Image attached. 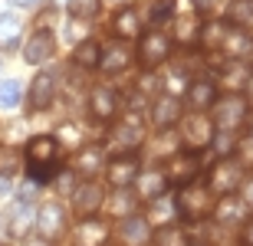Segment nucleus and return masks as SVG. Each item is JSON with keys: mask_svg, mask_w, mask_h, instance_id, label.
Masks as SVG:
<instances>
[{"mask_svg": "<svg viewBox=\"0 0 253 246\" xmlns=\"http://www.w3.org/2000/svg\"><path fill=\"white\" fill-rule=\"evenodd\" d=\"M131 66V46L125 43V39H119V43H109V46H102V59H99V69H105V72H125V69Z\"/></svg>", "mask_w": 253, "mask_h": 246, "instance_id": "obj_17", "label": "nucleus"}, {"mask_svg": "<svg viewBox=\"0 0 253 246\" xmlns=\"http://www.w3.org/2000/svg\"><path fill=\"white\" fill-rule=\"evenodd\" d=\"M171 213H174V204H171V200H165V194H161V197H155L151 200V210H148V223H158V227H165V223H168L171 220Z\"/></svg>", "mask_w": 253, "mask_h": 246, "instance_id": "obj_35", "label": "nucleus"}, {"mask_svg": "<svg viewBox=\"0 0 253 246\" xmlns=\"http://www.w3.org/2000/svg\"><path fill=\"white\" fill-rule=\"evenodd\" d=\"M201 27H204V20L191 13V17H174V36L171 43H184V46H194L201 43Z\"/></svg>", "mask_w": 253, "mask_h": 246, "instance_id": "obj_24", "label": "nucleus"}, {"mask_svg": "<svg viewBox=\"0 0 253 246\" xmlns=\"http://www.w3.org/2000/svg\"><path fill=\"white\" fill-rule=\"evenodd\" d=\"M99 10H102V0H69V3H66V13L73 20H83V23L99 17Z\"/></svg>", "mask_w": 253, "mask_h": 246, "instance_id": "obj_31", "label": "nucleus"}, {"mask_svg": "<svg viewBox=\"0 0 253 246\" xmlns=\"http://www.w3.org/2000/svg\"><path fill=\"white\" fill-rule=\"evenodd\" d=\"M10 3H13V7H37L40 0H10Z\"/></svg>", "mask_w": 253, "mask_h": 246, "instance_id": "obj_42", "label": "nucleus"}, {"mask_svg": "<svg viewBox=\"0 0 253 246\" xmlns=\"http://www.w3.org/2000/svg\"><path fill=\"white\" fill-rule=\"evenodd\" d=\"M227 23L230 27H253V0H230V10H227Z\"/></svg>", "mask_w": 253, "mask_h": 246, "instance_id": "obj_30", "label": "nucleus"}, {"mask_svg": "<svg viewBox=\"0 0 253 246\" xmlns=\"http://www.w3.org/2000/svg\"><path fill=\"white\" fill-rule=\"evenodd\" d=\"M0 240H3V223H0Z\"/></svg>", "mask_w": 253, "mask_h": 246, "instance_id": "obj_44", "label": "nucleus"}, {"mask_svg": "<svg viewBox=\"0 0 253 246\" xmlns=\"http://www.w3.org/2000/svg\"><path fill=\"white\" fill-rule=\"evenodd\" d=\"M178 125H181V138H184V144H188L191 151L211 148V141H214V122H211L204 112H191L188 118H181Z\"/></svg>", "mask_w": 253, "mask_h": 246, "instance_id": "obj_7", "label": "nucleus"}, {"mask_svg": "<svg viewBox=\"0 0 253 246\" xmlns=\"http://www.w3.org/2000/svg\"><path fill=\"white\" fill-rule=\"evenodd\" d=\"M174 210H178L184 220H191V223L207 220L211 213H214V194H211L207 184L191 180V184H184V187L178 190V197H174Z\"/></svg>", "mask_w": 253, "mask_h": 246, "instance_id": "obj_2", "label": "nucleus"}, {"mask_svg": "<svg viewBox=\"0 0 253 246\" xmlns=\"http://www.w3.org/2000/svg\"><path fill=\"white\" fill-rule=\"evenodd\" d=\"M3 194H10V177L0 174V197H3Z\"/></svg>", "mask_w": 253, "mask_h": 246, "instance_id": "obj_41", "label": "nucleus"}, {"mask_svg": "<svg viewBox=\"0 0 253 246\" xmlns=\"http://www.w3.org/2000/svg\"><path fill=\"white\" fill-rule=\"evenodd\" d=\"M247 204H253V184H250V190H247Z\"/></svg>", "mask_w": 253, "mask_h": 246, "instance_id": "obj_43", "label": "nucleus"}, {"mask_svg": "<svg viewBox=\"0 0 253 246\" xmlns=\"http://www.w3.org/2000/svg\"><path fill=\"white\" fill-rule=\"evenodd\" d=\"M119 105H122V95L112 85H95L89 92V112H92L95 122H112L119 115Z\"/></svg>", "mask_w": 253, "mask_h": 246, "instance_id": "obj_13", "label": "nucleus"}, {"mask_svg": "<svg viewBox=\"0 0 253 246\" xmlns=\"http://www.w3.org/2000/svg\"><path fill=\"white\" fill-rule=\"evenodd\" d=\"M201 174V151H174L168 158V168H165V177L168 184H191V180Z\"/></svg>", "mask_w": 253, "mask_h": 246, "instance_id": "obj_10", "label": "nucleus"}, {"mask_svg": "<svg viewBox=\"0 0 253 246\" xmlns=\"http://www.w3.org/2000/svg\"><path fill=\"white\" fill-rule=\"evenodd\" d=\"M0 72H3V59H0Z\"/></svg>", "mask_w": 253, "mask_h": 246, "instance_id": "obj_47", "label": "nucleus"}, {"mask_svg": "<svg viewBox=\"0 0 253 246\" xmlns=\"http://www.w3.org/2000/svg\"><path fill=\"white\" fill-rule=\"evenodd\" d=\"M220 56L227 59H247L253 56V33L250 30H240V27H227L224 39H220Z\"/></svg>", "mask_w": 253, "mask_h": 246, "instance_id": "obj_15", "label": "nucleus"}, {"mask_svg": "<svg viewBox=\"0 0 253 246\" xmlns=\"http://www.w3.org/2000/svg\"><path fill=\"white\" fill-rule=\"evenodd\" d=\"M184 118V102H181L174 92H161L155 95V102H151V125L158 128V132H168L174 125Z\"/></svg>", "mask_w": 253, "mask_h": 246, "instance_id": "obj_9", "label": "nucleus"}, {"mask_svg": "<svg viewBox=\"0 0 253 246\" xmlns=\"http://www.w3.org/2000/svg\"><path fill=\"white\" fill-rule=\"evenodd\" d=\"M217 102V82L214 79H194L188 82V105L194 112H207Z\"/></svg>", "mask_w": 253, "mask_h": 246, "instance_id": "obj_18", "label": "nucleus"}, {"mask_svg": "<svg viewBox=\"0 0 253 246\" xmlns=\"http://www.w3.org/2000/svg\"><path fill=\"white\" fill-rule=\"evenodd\" d=\"M214 213H217L220 223H237V220H244L247 204H244V200H237L234 194H230V197H224L220 204H214Z\"/></svg>", "mask_w": 253, "mask_h": 246, "instance_id": "obj_29", "label": "nucleus"}, {"mask_svg": "<svg viewBox=\"0 0 253 246\" xmlns=\"http://www.w3.org/2000/svg\"><path fill=\"white\" fill-rule=\"evenodd\" d=\"M102 204H105V190L99 180H79L73 187V210L79 217H95Z\"/></svg>", "mask_w": 253, "mask_h": 246, "instance_id": "obj_11", "label": "nucleus"}, {"mask_svg": "<svg viewBox=\"0 0 253 246\" xmlns=\"http://www.w3.org/2000/svg\"><path fill=\"white\" fill-rule=\"evenodd\" d=\"M244 102H247V108H253V72H250V79H247V85H244Z\"/></svg>", "mask_w": 253, "mask_h": 246, "instance_id": "obj_40", "label": "nucleus"}, {"mask_svg": "<svg viewBox=\"0 0 253 246\" xmlns=\"http://www.w3.org/2000/svg\"><path fill=\"white\" fill-rule=\"evenodd\" d=\"M59 171V141L53 135H37L27 141V177L33 184H46Z\"/></svg>", "mask_w": 253, "mask_h": 246, "instance_id": "obj_1", "label": "nucleus"}, {"mask_svg": "<svg viewBox=\"0 0 253 246\" xmlns=\"http://www.w3.org/2000/svg\"><path fill=\"white\" fill-rule=\"evenodd\" d=\"M53 56H56V36H53V30H37L27 39V46H23V59H27L30 66H43Z\"/></svg>", "mask_w": 253, "mask_h": 246, "instance_id": "obj_14", "label": "nucleus"}, {"mask_svg": "<svg viewBox=\"0 0 253 246\" xmlns=\"http://www.w3.org/2000/svg\"><path fill=\"white\" fill-rule=\"evenodd\" d=\"M240 243L244 246H253V217L244 220V230H240Z\"/></svg>", "mask_w": 253, "mask_h": 246, "instance_id": "obj_39", "label": "nucleus"}, {"mask_svg": "<svg viewBox=\"0 0 253 246\" xmlns=\"http://www.w3.org/2000/svg\"><path fill=\"white\" fill-rule=\"evenodd\" d=\"M112 33L119 39H135V36H141V17H138V10L135 7H122L119 13L112 17Z\"/></svg>", "mask_w": 253, "mask_h": 246, "instance_id": "obj_21", "label": "nucleus"}, {"mask_svg": "<svg viewBox=\"0 0 253 246\" xmlns=\"http://www.w3.org/2000/svg\"><path fill=\"white\" fill-rule=\"evenodd\" d=\"M99 59H102V46L95 39H79L73 49V63L79 69H99Z\"/></svg>", "mask_w": 253, "mask_h": 246, "instance_id": "obj_26", "label": "nucleus"}, {"mask_svg": "<svg viewBox=\"0 0 253 246\" xmlns=\"http://www.w3.org/2000/svg\"><path fill=\"white\" fill-rule=\"evenodd\" d=\"M17 168H20L17 151H13V148H7V144H0V174H3V177H10Z\"/></svg>", "mask_w": 253, "mask_h": 246, "instance_id": "obj_37", "label": "nucleus"}, {"mask_svg": "<svg viewBox=\"0 0 253 246\" xmlns=\"http://www.w3.org/2000/svg\"><path fill=\"white\" fill-rule=\"evenodd\" d=\"M33 227L40 230V237L46 240V243H49V240H56L59 233L66 230V213H63V207H59V204H53V200H46V204L37 210V223H33Z\"/></svg>", "mask_w": 253, "mask_h": 246, "instance_id": "obj_16", "label": "nucleus"}, {"mask_svg": "<svg viewBox=\"0 0 253 246\" xmlns=\"http://www.w3.org/2000/svg\"><path fill=\"white\" fill-rule=\"evenodd\" d=\"M119 237L125 240L128 246H145L151 240V223L138 213H131V217L122 220V230H119Z\"/></svg>", "mask_w": 253, "mask_h": 246, "instance_id": "obj_22", "label": "nucleus"}, {"mask_svg": "<svg viewBox=\"0 0 253 246\" xmlns=\"http://www.w3.org/2000/svg\"><path fill=\"white\" fill-rule=\"evenodd\" d=\"M141 141H145V125H141L138 115L122 118V122L109 132V148H112V154H128V151H135Z\"/></svg>", "mask_w": 253, "mask_h": 246, "instance_id": "obj_6", "label": "nucleus"}, {"mask_svg": "<svg viewBox=\"0 0 253 246\" xmlns=\"http://www.w3.org/2000/svg\"><path fill=\"white\" fill-rule=\"evenodd\" d=\"M56 89H59V76L53 72V69L37 72L33 82H30V92H27V108L30 112H43V108H49L53 99H56Z\"/></svg>", "mask_w": 253, "mask_h": 246, "instance_id": "obj_8", "label": "nucleus"}, {"mask_svg": "<svg viewBox=\"0 0 253 246\" xmlns=\"http://www.w3.org/2000/svg\"><path fill=\"white\" fill-rule=\"evenodd\" d=\"M20 36H23V20L13 13H0V49L20 46Z\"/></svg>", "mask_w": 253, "mask_h": 246, "instance_id": "obj_27", "label": "nucleus"}, {"mask_svg": "<svg viewBox=\"0 0 253 246\" xmlns=\"http://www.w3.org/2000/svg\"><path fill=\"white\" fill-rule=\"evenodd\" d=\"M191 7H194L197 17H211L217 10V0H191Z\"/></svg>", "mask_w": 253, "mask_h": 246, "instance_id": "obj_38", "label": "nucleus"}, {"mask_svg": "<svg viewBox=\"0 0 253 246\" xmlns=\"http://www.w3.org/2000/svg\"><path fill=\"white\" fill-rule=\"evenodd\" d=\"M135 187H138L141 200H155L168 190V177H165V171H145L135 177Z\"/></svg>", "mask_w": 253, "mask_h": 246, "instance_id": "obj_25", "label": "nucleus"}, {"mask_svg": "<svg viewBox=\"0 0 253 246\" xmlns=\"http://www.w3.org/2000/svg\"><path fill=\"white\" fill-rule=\"evenodd\" d=\"M109 207H112V213L115 217H131V210H135V194H131L128 187H115V194H112V204H109Z\"/></svg>", "mask_w": 253, "mask_h": 246, "instance_id": "obj_33", "label": "nucleus"}, {"mask_svg": "<svg viewBox=\"0 0 253 246\" xmlns=\"http://www.w3.org/2000/svg\"><path fill=\"white\" fill-rule=\"evenodd\" d=\"M244 177H247V164L237 161L234 154H230V158H220V161L211 168L207 187H211V194L230 197V194H237V190L244 187Z\"/></svg>", "mask_w": 253, "mask_h": 246, "instance_id": "obj_3", "label": "nucleus"}, {"mask_svg": "<svg viewBox=\"0 0 253 246\" xmlns=\"http://www.w3.org/2000/svg\"><path fill=\"white\" fill-rule=\"evenodd\" d=\"M138 174H141V161H138V154H135V151L115 154L112 161L105 164V177H109L112 187H131Z\"/></svg>", "mask_w": 253, "mask_h": 246, "instance_id": "obj_12", "label": "nucleus"}, {"mask_svg": "<svg viewBox=\"0 0 253 246\" xmlns=\"http://www.w3.org/2000/svg\"><path fill=\"white\" fill-rule=\"evenodd\" d=\"M155 246H188V237H184V230H178L174 223H165V227H158V233H155Z\"/></svg>", "mask_w": 253, "mask_h": 246, "instance_id": "obj_34", "label": "nucleus"}, {"mask_svg": "<svg viewBox=\"0 0 253 246\" xmlns=\"http://www.w3.org/2000/svg\"><path fill=\"white\" fill-rule=\"evenodd\" d=\"M250 72H253V56H250Z\"/></svg>", "mask_w": 253, "mask_h": 246, "instance_id": "obj_45", "label": "nucleus"}, {"mask_svg": "<svg viewBox=\"0 0 253 246\" xmlns=\"http://www.w3.org/2000/svg\"><path fill=\"white\" fill-rule=\"evenodd\" d=\"M171 49H174V43H171V36L165 33V30H148L145 36H141V43H138V63H141V69H158V66H165L171 59Z\"/></svg>", "mask_w": 253, "mask_h": 246, "instance_id": "obj_4", "label": "nucleus"}, {"mask_svg": "<svg viewBox=\"0 0 253 246\" xmlns=\"http://www.w3.org/2000/svg\"><path fill=\"white\" fill-rule=\"evenodd\" d=\"M188 246H204V243H188Z\"/></svg>", "mask_w": 253, "mask_h": 246, "instance_id": "obj_46", "label": "nucleus"}, {"mask_svg": "<svg viewBox=\"0 0 253 246\" xmlns=\"http://www.w3.org/2000/svg\"><path fill=\"white\" fill-rule=\"evenodd\" d=\"M214 128H220V132H237L240 125L247 122V102H244V95H237V92H227V95H217V102H214Z\"/></svg>", "mask_w": 253, "mask_h": 246, "instance_id": "obj_5", "label": "nucleus"}, {"mask_svg": "<svg viewBox=\"0 0 253 246\" xmlns=\"http://www.w3.org/2000/svg\"><path fill=\"white\" fill-rule=\"evenodd\" d=\"M247 79H250V66H247L244 59H227L224 63V72H220V85H224L227 92H244Z\"/></svg>", "mask_w": 253, "mask_h": 246, "instance_id": "obj_23", "label": "nucleus"}, {"mask_svg": "<svg viewBox=\"0 0 253 246\" xmlns=\"http://www.w3.org/2000/svg\"><path fill=\"white\" fill-rule=\"evenodd\" d=\"M20 99H23V85H20L17 79H3V82H0V108H3V112H13L20 105Z\"/></svg>", "mask_w": 253, "mask_h": 246, "instance_id": "obj_32", "label": "nucleus"}, {"mask_svg": "<svg viewBox=\"0 0 253 246\" xmlns=\"http://www.w3.org/2000/svg\"><path fill=\"white\" fill-rule=\"evenodd\" d=\"M174 13V0H155L151 3V10H148V20L158 27V23H165V20Z\"/></svg>", "mask_w": 253, "mask_h": 246, "instance_id": "obj_36", "label": "nucleus"}, {"mask_svg": "<svg viewBox=\"0 0 253 246\" xmlns=\"http://www.w3.org/2000/svg\"><path fill=\"white\" fill-rule=\"evenodd\" d=\"M73 237H76V246H102L109 240V227L95 217H83Z\"/></svg>", "mask_w": 253, "mask_h": 246, "instance_id": "obj_19", "label": "nucleus"}, {"mask_svg": "<svg viewBox=\"0 0 253 246\" xmlns=\"http://www.w3.org/2000/svg\"><path fill=\"white\" fill-rule=\"evenodd\" d=\"M30 223H37V210H33V204H27V200H17V207H13V217H10V233L13 237H23L30 230Z\"/></svg>", "mask_w": 253, "mask_h": 246, "instance_id": "obj_28", "label": "nucleus"}, {"mask_svg": "<svg viewBox=\"0 0 253 246\" xmlns=\"http://www.w3.org/2000/svg\"><path fill=\"white\" fill-rule=\"evenodd\" d=\"M99 171H105V148L92 144V148H83V151L76 154V174L85 180H92Z\"/></svg>", "mask_w": 253, "mask_h": 246, "instance_id": "obj_20", "label": "nucleus"}]
</instances>
